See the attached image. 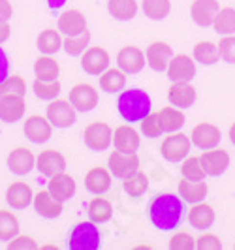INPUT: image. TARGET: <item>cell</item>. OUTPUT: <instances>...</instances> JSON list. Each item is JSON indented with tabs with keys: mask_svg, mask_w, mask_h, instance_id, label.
<instances>
[{
	"mask_svg": "<svg viewBox=\"0 0 235 250\" xmlns=\"http://www.w3.org/2000/svg\"><path fill=\"white\" fill-rule=\"evenodd\" d=\"M109 13L119 21H130L134 19L137 13V2L136 0H109L107 4Z\"/></svg>",
	"mask_w": 235,
	"mask_h": 250,
	"instance_id": "1f68e13d",
	"label": "cell"
},
{
	"mask_svg": "<svg viewBox=\"0 0 235 250\" xmlns=\"http://www.w3.org/2000/svg\"><path fill=\"white\" fill-rule=\"evenodd\" d=\"M124 190L132 196V198H139V196H143L145 192H147L149 188V177L143 173V171H139L137 169L134 175L126 177L124 179Z\"/></svg>",
	"mask_w": 235,
	"mask_h": 250,
	"instance_id": "74e56055",
	"label": "cell"
},
{
	"mask_svg": "<svg viewBox=\"0 0 235 250\" xmlns=\"http://www.w3.org/2000/svg\"><path fill=\"white\" fill-rule=\"evenodd\" d=\"M51 192V196L55 198V200L59 201H68L72 200L75 196V181L72 175H68V173H57V175L51 177L49 181V188H47Z\"/></svg>",
	"mask_w": 235,
	"mask_h": 250,
	"instance_id": "ffe728a7",
	"label": "cell"
},
{
	"mask_svg": "<svg viewBox=\"0 0 235 250\" xmlns=\"http://www.w3.org/2000/svg\"><path fill=\"white\" fill-rule=\"evenodd\" d=\"M34 209L43 218H57L62 213V201L55 200L49 190H40L34 196Z\"/></svg>",
	"mask_w": 235,
	"mask_h": 250,
	"instance_id": "603a6c76",
	"label": "cell"
},
{
	"mask_svg": "<svg viewBox=\"0 0 235 250\" xmlns=\"http://www.w3.org/2000/svg\"><path fill=\"white\" fill-rule=\"evenodd\" d=\"M168 98L175 107H190L196 102V88L190 83H173L168 90Z\"/></svg>",
	"mask_w": 235,
	"mask_h": 250,
	"instance_id": "484cf974",
	"label": "cell"
},
{
	"mask_svg": "<svg viewBox=\"0 0 235 250\" xmlns=\"http://www.w3.org/2000/svg\"><path fill=\"white\" fill-rule=\"evenodd\" d=\"M145 59L154 72H164L168 70V64L173 59V49L164 42H154L145 51Z\"/></svg>",
	"mask_w": 235,
	"mask_h": 250,
	"instance_id": "e0dca14e",
	"label": "cell"
},
{
	"mask_svg": "<svg viewBox=\"0 0 235 250\" xmlns=\"http://www.w3.org/2000/svg\"><path fill=\"white\" fill-rule=\"evenodd\" d=\"M88 42H90V32L85 30L79 36H66V40H62V47L70 57H79L85 53Z\"/></svg>",
	"mask_w": 235,
	"mask_h": 250,
	"instance_id": "f35d334b",
	"label": "cell"
},
{
	"mask_svg": "<svg viewBox=\"0 0 235 250\" xmlns=\"http://www.w3.org/2000/svg\"><path fill=\"white\" fill-rule=\"evenodd\" d=\"M188 222L190 226H194L196 229H207L213 226L214 222V211L211 205H205V203H194V207L190 209L188 213Z\"/></svg>",
	"mask_w": 235,
	"mask_h": 250,
	"instance_id": "4316f807",
	"label": "cell"
},
{
	"mask_svg": "<svg viewBox=\"0 0 235 250\" xmlns=\"http://www.w3.org/2000/svg\"><path fill=\"white\" fill-rule=\"evenodd\" d=\"M19 235V220L10 211H0V241H10Z\"/></svg>",
	"mask_w": 235,
	"mask_h": 250,
	"instance_id": "ab89813d",
	"label": "cell"
},
{
	"mask_svg": "<svg viewBox=\"0 0 235 250\" xmlns=\"http://www.w3.org/2000/svg\"><path fill=\"white\" fill-rule=\"evenodd\" d=\"M220 10L218 0H194L190 15L194 19V23L199 26H209L214 23V17Z\"/></svg>",
	"mask_w": 235,
	"mask_h": 250,
	"instance_id": "d6986e66",
	"label": "cell"
},
{
	"mask_svg": "<svg viewBox=\"0 0 235 250\" xmlns=\"http://www.w3.org/2000/svg\"><path fill=\"white\" fill-rule=\"evenodd\" d=\"M141 132H143L147 138H158V136H160L164 130H162L158 113H149L147 117L141 121Z\"/></svg>",
	"mask_w": 235,
	"mask_h": 250,
	"instance_id": "ee69618b",
	"label": "cell"
},
{
	"mask_svg": "<svg viewBox=\"0 0 235 250\" xmlns=\"http://www.w3.org/2000/svg\"><path fill=\"white\" fill-rule=\"evenodd\" d=\"M36 167L42 175L53 177L57 173H62L66 169V158L64 154L55 149L42 150L36 158Z\"/></svg>",
	"mask_w": 235,
	"mask_h": 250,
	"instance_id": "30bf717a",
	"label": "cell"
},
{
	"mask_svg": "<svg viewBox=\"0 0 235 250\" xmlns=\"http://www.w3.org/2000/svg\"><path fill=\"white\" fill-rule=\"evenodd\" d=\"M85 145L90 150H106L113 141V130L106 123H90L83 130Z\"/></svg>",
	"mask_w": 235,
	"mask_h": 250,
	"instance_id": "5b68a950",
	"label": "cell"
},
{
	"mask_svg": "<svg viewBox=\"0 0 235 250\" xmlns=\"http://www.w3.org/2000/svg\"><path fill=\"white\" fill-rule=\"evenodd\" d=\"M25 98L19 94H2L0 96V119L6 123H17L25 115Z\"/></svg>",
	"mask_w": 235,
	"mask_h": 250,
	"instance_id": "5bb4252c",
	"label": "cell"
},
{
	"mask_svg": "<svg viewBox=\"0 0 235 250\" xmlns=\"http://www.w3.org/2000/svg\"><path fill=\"white\" fill-rule=\"evenodd\" d=\"M12 4L10 0H0V21H10L12 17Z\"/></svg>",
	"mask_w": 235,
	"mask_h": 250,
	"instance_id": "f907efd6",
	"label": "cell"
},
{
	"mask_svg": "<svg viewBox=\"0 0 235 250\" xmlns=\"http://www.w3.org/2000/svg\"><path fill=\"white\" fill-rule=\"evenodd\" d=\"M196 75V62L186 57V55H177L168 64V77L173 83H188Z\"/></svg>",
	"mask_w": 235,
	"mask_h": 250,
	"instance_id": "9c48e42d",
	"label": "cell"
},
{
	"mask_svg": "<svg viewBox=\"0 0 235 250\" xmlns=\"http://www.w3.org/2000/svg\"><path fill=\"white\" fill-rule=\"evenodd\" d=\"M179 194L188 203H199V201L205 200V196H207V183L205 181H190V179L185 177L179 183Z\"/></svg>",
	"mask_w": 235,
	"mask_h": 250,
	"instance_id": "83f0119b",
	"label": "cell"
},
{
	"mask_svg": "<svg viewBox=\"0 0 235 250\" xmlns=\"http://www.w3.org/2000/svg\"><path fill=\"white\" fill-rule=\"evenodd\" d=\"M171 12L170 0H143V13L152 21H162Z\"/></svg>",
	"mask_w": 235,
	"mask_h": 250,
	"instance_id": "8d00e7d4",
	"label": "cell"
},
{
	"mask_svg": "<svg viewBox=\"0 0 235 250\" xmlns=\"http://www.w3.org/2000/svg\"><path fill=\"white\" fill-rule=\"evenodd\" d=\"M6 201L10 203L13 209H25L34 201V194L30 185H26L23 181H15L6 190Z\"/></svg>",
	"mask_w": 235,
	"mask_h": 250,
	"instance_id": "44dd1931",
	"label": "cell"
},
{
	"mask_svg": "<svg viewBox=\"0 0 235 250\" xmlns=\"http://www.w3.org/2000/svg\"><path fill=\"white\" fill-rule=\"evenodd\" d=\"M38 49L43 55H53L62 47V38L59 34V30L55 28H45L43 32H40L38 36Z\"/></svg>",
	"mask_w": 235,
	"mask_h": 250,
	"instance_id": "d6a6232c",
	"label": "cell"
},
{
	"mask_svg": "<svg viewBox=\"0 0 235 250\" xmlns=\"http://www.w3.org/2000/svg\"><path fill=\"white\" fill-rule=\"evenodd\" d=\"M196 249L198 250H220L222 249V241L213 235V233H205V235H199L196 239Z\"/></svg>",
	"mask_w": 235,
	"mask_h": 250,
	"instance_id": "c3c4849f",
	"label": "cell"
},
{
	"mask_svg": "<svg viewBox=\"0 0 235 250\" xmlns=\"http://www.w3.org/2000/svg\"><path fill=\"white\" fill-rule=\"evenodd\" d=\"M10 75V59L6 55V51L0 47V83Z\"/></svg>",
	"mask_w": 235,
	"mask_h": 250,
	"instance_id": "681fc988",
	"label": "cell"
},
{
	"mask_svg": "<svg viewBox=\"0 0 235 250\" xmlns=\"http://www.w3.org/2000/svg\"><path fill=\"white\" fill-rule=\"evenodd\" d=\"M59 30L66 36H79L87 30V19L79 10H68L59 17Z\"/></svg>",
	"mask_w": 235,
	"mask_h": 250,
	"instance_id": "7402d4cb",
	"label": "cell"
},
{
	"mask_svg": "<svg viewBox=\"0 0 235 250\" xmlns=\"http://www.w3.org/2000/svg\"><path fill=\"white\" fill-rule=\"evenodd\" d=\"M234 249H235V247H234Z\"/></svg>",
	"mask_w": 235,
	"mask_h": 250,
	"instance_id": "11a10c76",
	"label": "cell"
},
{
	"mask_svg": "<svg viewBox=\"0 0 235 250\" xmlns=\"http://www.w3.org/2000/svg\"><path fill=\"white\" fill-rule=\"evenodd\" d=\"M49 119L42 117V115H32L25 121V136L32 143H45L51 139L53 128H51Z\"/></svg>",
	"mask_w": 235,
	"mask_h": 250,
	"instance_id": "2e32d148",
	"label": "cell"
},
{
	"mask_svg": "<svg viewBox=\"0 0 235 250\" xmlns=\"http://www.w3.org/2000/svg\"><path fill=\"white\" fill-rule=\"evenodd\" d=\"M85 187L90 194H104L111 188V173L106 167H92L85 177Z\"/></svg>",
	"mask_w": 235,
	"mask_h": 250,
	"instance_id": "d4e9b609",
	"label": "cell"
},
{
	"mask_svg": "<svg viewBox=\"0 0 235 250\" xmlns=\"http://www.w3.org/2000/svg\"><path fill=\"white\" fill-rule=\"evenodd\" d=\"M36 164V158L32 154V150L26 147H17L8 154V167L15 175H26L32 171V167Z\"/></svg>",
	"mask_w": 235,
	"mask_h": 250,
	"instance_id": "ac0fdd59",
	"label": "cell"
},
{
	"mask_svg": "<svg viewBox=\"0 0 235 250\" xmlns=\"http://www.w3.org/2000/svg\"><path fill=\"white\" fill-rule=\"evenodd\" d=\"M145 62H147V59H145L143 51L136 45H126L117 55V64L124 74H139Z\"/></svg>",
	"mask_w": 235,
	"mask_h": 250,
	"instance_id": "7c38bea8",
	"label": "cell"
},
{
	"mask_svg": "<svg viewBox=\"0 0 235 250\" xmlns=\"http://www.w3.org/2000/svg\"><path fill=\"white\" fill-rule=\"evenodd\" d=\"M139 169V158L136 152H123V150H113L109 154V171L119 179L134 175Z\"/></svg>",
	"mask_w": 235,
	"mask_h": 250,
	"instance_id": "8992f818",
	"label": "cell"
},
{
	"mask_svg": "<svg viewBox=\"0 0 235 250\" xmlns=\"http://www.w3.org/2000/svg\"><path fill=\"white\" fill-rule=\"evenodd\" d=\"M170 249L171 250H192L196 249V239L192 235H188L185 231L175 233L173 237L170 239Z\"/></svg>",
	"mask_w": 235,
	"mask_h": 250,
	"instance_id": "bcb514c9",
	"label": "cell"
},
{
	"mask_svg": "<svg viewBox=\"0 0 235 250\" xmlns=\"http://www.w3.org/2000/svg\"><path fill=\"white\" fill-rule=\"evenodd\" d=\"M75 109L72 102L66 100H53L47 105V119L53 126L57 128H68V126L75 125L77 117H75Z\"/></svg>",
	"mask_w": 235,
	"mask_h": 250,
	"instance_id": "52a82bcc",
	"label": "cell"
},
{
	"mask_svg": "<svg viewBox=\"0 0 235 250\" xmlns=\"http://www.w3.org/2000/svg\"><path fill=\"white\" fill-rule=\"evenodd\" d=\"M183 201L179 200L175 194H162L156 200L150 203L149 216L150 222L156 226L162 231L175 229L181 218H183Z\"/></svg>",
	"mask_w": 235,
	"mask_h": 250,
	"instance_id": "6da1fadb",
	"label": "cell"
},
{
	"mask_svg": "<svg viewBox=\"0 0 235 250\" xmlns=\"http://www.w3.org/2000/svg\"><path fill=\"white\" fill-rule=\"evenodd\" d=\"M109 66V53L104 47H88L81 59V68L90 75L104 74Z\"/></svg>",
	"mask_w": 235,
	"mask_h": 250,
	"instance_id": "9a60e30c",
	"label": "cell"
},
{
	"mask_svg": "<svg viewBox=\"0 0 235 250\" xmlns=\"http://www.w3.org/2000/svg\"><path fill=\"white\" fill-rule=\"evenodd\" d=\"M160 152L168 162H181L190 152V138L183 132H171V136L162 141Z\"/></svg>",
	"mask_w": 235,
	"mask_h": 250,
	"instance_id": "277c9868",
	"label": "cell"
},
{
	"mask_svg": "<svg viewBox=\"0 0 235 250\" xmlns=\"http://www.w3.org/2000/svg\"><path fill=\"white\" fill-rule=\"evenodd\" d=\"M70 102L77 111H92L98 105V90L87 83H77L70 90Z\"/></svg>",
	"mask_w": 235,
	"mask_h": 250,
	"instance_id": "ba28073f",
	"label": "cell"
},
{
	"mask_svg": "<svg viewBox=\"0 0 235 250\" xmlns=\"http://www.w3.org/2000/svg\"><path fill=\"white\" fill-rule=\"evenodd\" d=\"M230 139H232V143L235 145V123L232 125V128H230Z\"/></svg>",
	"mask_w": 235,
	"mask_h": 250,
	"instance_id": "db71d44e",
	"label": "cell"
},
{
	"mask_svg": "<svg viewBox=\"0 0 235 250\" xmlns=\"http://www.w3.org/2000/svg\"><path fill=\"white\" fill-rule=\"evenodd\" d=\"M32 88H34V94H36L40 100H55L61 94V83H59V79H55V81L36 79Z\"/></svg>",
	"mask_w": 235,
	"mask_h": 250,
	"instance_id": "60d3db41",
	"label": "cell"
},
{
	"mask_svg": "<svg viewBox=\"0 0 235 250\" xmlns=\"http://www.w3.org/2000/svg\"><path fill=\"white\" fill-rule=\"evenodd\" d=\"M160 117V125L164 132H179L185 125V113L177 107H164L158 111Z\"/></svg>",
	"mask_w": 235,
	"mask_h": 250,
	"instance_id": "f1b7e54d",
	"label": "cell"
},
{
	"mask_svg": "<svg viewBox=\"0 0 235 250\" xmlns=\"http://www.w3.org/2000/svg\"><path fill=\"white\" fill-rule=\"evenodd\" d=\"M66 0H49V6L51 8H61Z\"/></svg>",
	"mask_w": 235,
	"mask_h": 250,
	"instance_id": "f5cc1de1",
	"label": "cell"
},
{
	"mask_svg": "<svg viewBox=\"0 0 235 250\" xmlns=\"http://www.w3.org/2000/svg\"><path fill=\"white\" fill-rule=\"evenodd\" d=\"M192 143L198 147V149H214V147H218V143H220V138H222V134H220V130L216 128L214 125H211V123H199L194 130H192Z\"/></svg>",
	"mask_w": 235,
	"mask_h": 250,
	"instance_id": "4fadbf2b",
	"label": "cell"
},
{
	"mask_svg": "<svg viewBox=\"0 0 235 250\" xmlns=\"http://www.w3.org/2000/svg\"><path fill=\"white\" fill-rule=\"evenodd\" d=\"M12 34V28L8 25V21H0V43H4Z\"/></svg>",
	"mask_w": 235,
	"mask_h": 250,
	"instance_id": "816d5d0a",
	"label": "cell"
},
{
	"mask_svg": "<svg viewBox=\"0 0 235 250\" xmlns=\"http://www.w3.org/2000/svg\"><path fill=\"white\" fill-rule=\"evenodd\" d=\"M59 70H61L59 62L51 55H43V57H40L34 62L36 79H42V81H55L59 77Z\"/></svg>",
	"mask_w": 235,
	"mask_h": 250,
	"instance_id": "f546056e",
	"label": "cell"
},
{
	"mask_svg": "<svg viewBox=\"0 0 235 250\" xmlns=\"http://www.w3.org/2000/svg\"><path fill=\"white\" fill-rule=\"evenodd\" d=\"M220 59L228 64H235V36H224L218 43Z\"/></svg>",
	"mask_w": 235,
	"mask_h": 250,
	"instance_id": "f6af8a7d",
	"label": "cell"
},
{
	"mask_svg": "<svg viewBox=\"0 0 235 250\" xmlns=\"http://www.w3.org/2000/svg\"><path fill=\"white\" fill-rule=\"evenodd\" d=\"M100 231L94 222H79L70 233L68 247L72 250H98Z\"/></svg>",
	"mask_w": 235,
	"mask_h": 250,
	"instance_id": "3957f363",
	"label": "cell"
},
{
	"mask_svg": "<svg viewBox=\"0 0 235 250\" xmlns=\"http://www.w3.org/2000/svg\"><path fill=\"white\" fill-rule=\"evenodd\" d=\"M8 249L10 250H36L38 243L34 241V237H30V235H15L13 239H10Z\"/></svg>",
	"mask_w": 235,
	"mask_h": 250,
	"instance_id": "7dc6e473",
	"label": "cell"
},
{
	"mask_svg": "<svg viewBox=\"0 0 235 250\" xmlns=\"http://www.w3.org/2000/svg\"><path fill=\"white\" fill-rule=\"evenodd\" d=\"M181 173H183V177L190 179V181H203L205 175H207L198 156H186L183 160V166H181Z\"/></svg>",
	"mask_w": 235,
	"mask_h": 250,
	"instance_id": "b9f144b4",
	"label": "cell"
},
{
	"mask_svg": "<svg viewBox=\"0 0 235 250\" xmlns=\"http://www.w3.org/2000/svg\"><path fill=\"white\" fill-rule=\"evenodd\" d=\"M100 87L106 92H119L126 87V75H124L123 70L109 68L104 74H100Z\"/></svg>",
	"mask_w": 235,
	"mask_h": 250,
	"instance_id": "4dcf8cb0",
	"label": "cell"
},
{
	"mask_svg": "<svg viewBox=\"0 0 235 250\" xmlns=\"http://www.w3.org/2000/svg\"><path fill=\"white\" fill-rule=\"evenodd\" d=\"M220 53H218V45L213 42H199L194 47V61L205 64V66H213L218 62Z\"/></svg>",
	"mask_w": 235,
	"mask_h": 250,
	"instance_id": "e575fe53",
	"label": "cell"
},
{
	"mask_svg": "<svg viewBox=\"0 0 235 250\" xmlns=\"http://www.w3.org/2000/svg\"><path fill=\"white\" fill-rule=\"evenodd\" d=\"M25 92H26V81L21 75H8L0 83V96L2 94H19V96H25Z\"/></svg>",
	"mask_w": 235,
	"mask_h": 250,
	"instance_id": "7bdbcfd3",
	"label": "cell"
},
{
	"mask_svg": "<svg viewBox=\"0 0 235 250\" xmlns=\"http://www.w3.org/2000/svg\"><path fill=\"white\" fill-rule=\"evenodd\" d=\"M214 30L222 36H230L235 32V10L234 8H222L218 10L216 17H214Z\"/></svg>",
	"mask_w": 235,
	"mask_h": 250,
	"instance_id": "d590c367",
	"label": "cell"
},
{
	"mask_svg": "<svg viewBox=\"0 0 235 250\" xmlns=\"http://www.w3.org/2000/svg\"><path fill=\"white\" fill-rule=\"evenodd\" d=\"M117 107H119V113L123 115L124 121H128V123L139 121L141 123L150 113V98L141 88H130V90H124L119 96Z\"/></svg>",
	"mask_w": 235,
	"mask_h": 250,
	"instance_id": "7a4b0ae2",
	"label": "cell"
},
{
	"mask_svg": "<svg viewBox=\"0 0 235 250\" xmlns=\"http://www.w3.org/2000/svg\"><path fill=\"white\" fill-rule=\"evenodd\" d=\"M88 216H90V220L94 224L107 222L113 216L111 203L106 200V198H94V200L88 203Z\"/></svg>",
	"mask_w": 235,
	"mask_h": 250,
	"instance_id": "836d02e7",
	"label": "cell"
},
{
	"mask_svg": "<svg viewBox=\"0 0 235 250\" xmlns=\"http://www.w3.org/2000/svg\"><path fill=\"white\" fill-rule=\"evenodd\" d=\"M113 143L115 149L123 152H136L139 149V136L132 126H119L113 134Z\"/></svg>",
	"mask_w": 235,
	"mask_h": 250,
	"instance_id": "cb8c5ba5",
	"label": "cell"
},
{
	"mask_svg": "<svg viewBox=\"0 0 235 250\" xmlns=\"http://www.w3.org/2000/svg\"><path fill=\"white\" fill-rule=\"evenodd\" d=\"M201 160V166L205 169V173L211 177H218L222 175L224 171L228 169L230 166V154L224 149H207L203 150V154L199 156Z\"/></svg>",
	"mask_w": 235,
	"mask_h": 250,
	"instance_id": "8fae6325",
	"label": "cell"
}]
</instances>
